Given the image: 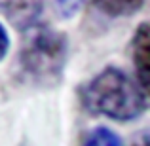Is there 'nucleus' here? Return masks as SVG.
<instances>
[{
  "label": "nucleus",
  "mask_w": 150,
  "mask_h": 146,
  "mask_svg": "<svg viewBox=\"0 0 150 146\" xmlns=\"http://www.w3.org/2000/svg\"><path fill=\"white\" fill-rule=\"evenodd\" d=\"M86 0H53L55 11L61 19H70L84 8Z\"/></svg>",
  "instance_id": "0eeeda50"
},
{
  "label": "nucleus",
  "mask_w": 150,
  "mask_h": 146,
  "mask_svg": "<svg viewBox=\"0 0 150 146\" xmlns=\"http://www.w3.org/2000/svg\"><path fill=\"white\" fill-rule=\"evenodd\" d=\"M80 146H124V139L114 129L99 125L93 127L82 137Z\"/></svg>",
  "instance_id": "423d86ee"
},
{
  "label": "nucleus",
  "mask_w": 150,
  "mask_h": 146,
  "mask_svg": "<svg viewBox=\"0 0 150 146\" xmlns=\"http://www.w3.org/2000/svg\"><path fill=\"white\" fill-rule=\"evenodd\" d=\"M144 0H95V6L108 17H129L143 8Z\"/></svg>",
  "instance_id": "39448f33"
},
{
  "label": "nucleus",
  "mask_w": 150,
  "mask_h": 146,
  "mask_svg": "<svg viewBox=\"0 0 150 146\" xmlns=\"http://www.w3.org/2000/svg\"><path fill=\"white\" fill-rule=\"evenodd\" d=\"M131 63L135 68L137 85L141 87L146 102L150 104V23L144 21L135 29L131 36Z\"/></svg>",
  "instance_id": "7ed1b4c3"
},
{
  "label": "nucleus",
  "mask_w": 150,
  "mask_h": 146,
  "mask_svg": "<svg viewBox=\"0 0 150 146\" xmlns=\"http://www.w3.org/2000/svg\"><path fill=\"white\" fill-rule=\"evenodd\" d=\"M46 10V0H0V13L19 32H29L42 25L40 19Z\"/></svg>",
  "instance_id": "20e7f679"
},
{
  "label": "nucleus",
  "mask_w": 150,
  "mask_h": 146,
  "mask_svg": "<svg viewBox=\"0 0 150 146\" xmlns=\"http://www.w3.org/2000/svg\"><path fill=\"white\" fill-rule=\"evenodd\" d=\"M69 59V38L48 25H38L25 32L19 68L27 82L36 87H55L63 82Z\"/></svg>",
  "instance_id": "f03ea898"
},
{
  "label": "nucleus",
  "mask_w": 150,
  "mask_h": 146,
  "mask_svg": "<svg viewBox=\"0 0 150 146\" xmlns=\"http://www.w3.org/2000/svg\"><path fill=\"white\" fill-rule=\"evenodd\" d=\"M10 46H11V40H10V32L8 29L4 27V23L0 21V63L6 59V55L10 53Z\"/></svg>",
  "instance_id": "6e6552de"
},
{
  "label": "nucleus",
  "mask_w": 150,
  "mask_h": 146,
  "mask_svg": "<svg viewBox=\"0 0 150 146\" xmlns=\"http://www.w3.org/2000/svg\"><path fill=\"white\" fill-rule=\"evenodd\" d=\"M82 108L91 116L127 123L141 118L148 102L135 80L118 66H105L78 89Z\"/></svg>",
  "instance_id": "f257e3e1"
},
{
  "label": "nucleus",
  "mask_w": 150,
  "mask_h": 146,
  "mask_svg": "<svg viewBox=\"0 0 150 146\" xmlns=\"http://www.w3.org/2000/svg\"><path fill=\"white\" fill-rule=\"evenodd\" d=\"M133 146H150V133H143V135L133 142Z\"/></svg>",
  "instance_id": "1a4fd4ad"
}]
</instances>
